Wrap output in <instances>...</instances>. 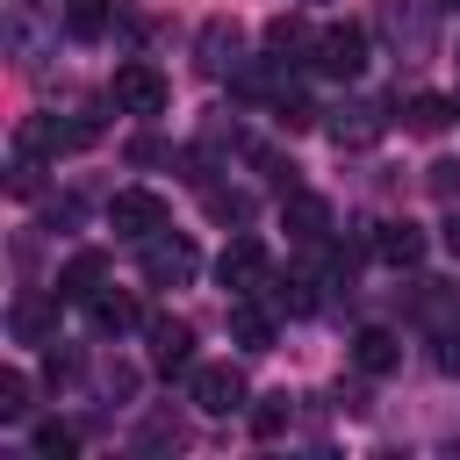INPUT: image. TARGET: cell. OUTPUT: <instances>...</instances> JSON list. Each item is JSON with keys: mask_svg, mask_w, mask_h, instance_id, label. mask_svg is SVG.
<instances>
[{"mask_svg": "<svg viewBox=\"0 0 460 460\" xmlns=\"http://www.w3.org/2000/svg\"><path fill=\"white\" fill-rule=\"evenodd\" d=\"M108 101L122 108V115H165V101H172V86H165V72L158 65H144V58H129V65H115V79H108Z\"/></svg>", "mask_w": 460, "mask_h": 460, "instance_id": "obj_1", "label": "cell"}, {"mask_svg": "<svg viewBox=\"0 0 460 460\" xmlns=\"http://www.w3.org/2000/svg\"><path fill=\"white\" fill-rule=\"evenodd\" d=\"M93 137H101V122H93V115H79V122L29 115V122H22V137H14V151H22V158H65V151H79V144H93Z\"/></svg>", "mask_w": 460, "mask_h": 460, "instance_id": "obj_2", "label": "cell"}, {"mask_svg": "<svg viewBox=\"0 0 460 460\" xmlns=\"http://www.w3.org/2000/svg\"><path fill=\"white\" fill-rule=\"evenodd\" d=\"M194 273H201V252H194V237H172V230L144 237V280H151V288H187Z\"/></svg>", "mask_w": 460, "mask_h": 460, "instance_id": "obj_3", "label": "cell"}, {"mask_svg": "<svg viewBox=\"0 0 460 460\" xmlns=\"http://www.w3.org/2000/svg\"><path fill=\"white\" fill-rule=\"evenodd\" d=\"M187 402H194L201 417H230V410H244V374H237L230 359L194 367V374H187Z\"/></svg>", "mask_w": 460, "mask_h": 460, "instance_id": "obj_4", "label": "cell"}, {"mask_svg": "<svg viewBox=\"0 0 460 460\" xmlns=\"http://www.w3.org/2000/svg\"><path fill=\"white\" fill-rule=\"evenodd\" d=\"M108 223L144 244V237H158V230L172 223V208H165V194H151V187H122V194L108 201Z\"/></svg>", "mask_w": 460, "mask_h": 460, "instance_id": "obj_5", "label": "cell"}, {"mask_svg": "<svg viewBox=\"0 0 460 460\" xmlns=\"http://www.w3.org/2000/svg\"><path fill=\"white\" fill-rule=\"evenodd\" d=\"M216 280H223V288H237V295H259V288L273 280L266 244H259V237H230V244H223V259H216Z\"/></svg>", "mask_w": 460, "mask_h": 460, "instance_id": "obj_6", "label": "cell"}, {"mask_svg": "<svg viewBox=\"0 0 460 460\" xmlns=\"http://www.w3.org/2000/svg\"><path fill=\"white\" fill-rule=\"evenodd\" d=\"M316 65H323L331 79H359V72H367V29H359V22H331V29L316 36Z\"/></svg>", "mask_w": 460, "mask_h": 460, "instance_id": "obj_7", "label": "cell"}, {"mask_svg": "<svg viewBox=\"0 0 460 460\" xmlns=\"http://www.w3.org/2000/svg\"><path fill=\"white\" fill-rule=\"evenodd\" d=\"M323 129H331V144H338V151H367V144L388 129V115H381L374 101H345V108H331V122H323Z\"/></svg>", "mask_w": 460, "mask_h": 460, "instance_id": "obj_8", "label": "cell"}, {"mask_svg": "<svg viewBox=\"0 0 460 460\" xmlns=\"http://www.w3.org/2000/svg\"><path fill=\"white\" fill-rule=\"evenodd\" d=\"M144 331H151V367H158V374H180V367L194 359V323H187V316H151Z\"/></svg>", "mask_w": 460, "mask_h": 460, "instance_id": "obj_9", "label": "cell"}, {"mask_svg": "<svg viewBox=\"0 0 460 460\" xmlns=\"http://www.w3.org/2000/svg\"><path fill=\"white\" fill-rule=\"evenodd\" d=\"M316 36H323V29H309L302 14H273V22H266V50H273V65H302V58H316Z\"/></svg>", "mask_w": 460, "mask_h": 460, "instance_id": "obj_10", "label": "cell"}, {"mask_svg": "<svg viewBox=\"0 0 460 460\" xmlns=\"http://www.w3.org/2000/svg\"><path fill=\"white\" fill-rule=\"evenodd\" d=\"M280 223H288V237L316 244V237L331 230V201H323V194H309V187H288V201H280Z\"/></svg>", "mask_w": 460, "mask_h": 460, "instance_id": "obj_11", "label": "cell"}, {"mask_svg": "<svg viewBox=\"0 0 460 460\" xmlns=\"http://www.w3.org/2000/svg\"><path fill=\"white\" fill-rule=\"evenodd\" d=\"M101 280H108V259H101V252H72V259L58 266V288H50V295H58V302H93Z\"/></svg>", "mask_w": 460, "mask_h": 460, "instance_id": "obj_12", "label": "cell"}, {"mask_svg": "<svg viewBox=\"0 0 460 460\" xmlns=\"http://www.w3.org/2000/svg\"><path fill=\"white\" fill-rule=\"evenodd\" d=\"M352 367H359V374H395V367H402V338H395L388 323H367V331L352 338Z\"/></svg>", "mask_w": 460, "mask_h": 460, "instance_id": "obj_13", "label": "cell"}, {"mask_svg": "<svg viewBox=\"0 0 460 460\" xmlns=\"http://www.w3.org/2000/svg\"><path fill=\"white\" fill-rule=\"evenodd\" d=\"M86 323H93L101 338H122V331H137V323H144V309H137V295H115V288H101V295L86 302Z\"/></svg>", "mask_w": 460, "mask_h": 460, "instance_id": "obj_14", "label": "cell"}, {"mask_svg": "<svg viewBox=\"0 0 460 460\" xmlns=\"http://www.w3.org/2000/svg\"><path fill=\"white\" fill-rule=\"evenodd\" d=\"M453 115H460L453 93H410V101H402V129H417V137H438Z\"/></svg>", "mask_w": 460, "mask_h": 460, "instance_id": "obj_15", "label": "cell"}, {"mask_svg": "<svg viewBox=\"0 0 460 460\" xmlns=\"http://www.w3.org/2000/svg\"><path fill=\"white\" fill-rule=\"evenodd\" d=\"M230 338H237L244 352H266V345H273V316H266L252 295H237V302H230Z\"/></svg>", "mask_w": 460, "mask_h": 460, "instance_id": "obj_16", "label": "cell"}, {"mask_svg": "<svg viewBox=\"0 0 460 460\" xmlns=\"http://www.w3.org/2000/svg\"><path fill=\"white\" fill-rule=\"evenodd\" d=\"M374 252H381L388 266H417V259H424V230H417V223H381V230H374Z\"/></svg>", "mask_w": 460, "mask_h": 460, "instance_id": "obj_17", "label": "cell"}, {"mask_svg": "<svg viewBox=\"0 0 460 460\" xmlns=\"http://www.w3.org/2000/svg\"><path fill=\"white\" fill-rule=\"evenodd\" d=\"M108 22H115V0H65V29H72L79 43L108 36Z\"/></svg>", "mask_w": 460, "mask_h": 460, "instance_id": "obj_18", "label": "cell"}, {"mask_svg": "<svg viewBox=\"0 0 460 460\" xmlns=\"http://www.w3.org/2000/svg\"><path fill=\"white\" fill-rule=\"evenodd\" d=\"M266 295H273V309H288V316H309V309H316V280H309V273L266 280Z\"/></svg>", "mask_w": 460, "mask_h": 460, "instance_id": "obj_19", "label": "cell"}, {"mask_svg": "<svg viewBox=\"0 0 460 460\" xmlns=\"http://www.w3.org/2000/svg\"><path fill=\"white\" fill-rule=\"evenodd\" d=\"M230 58H237V29L230 22H208L201 29V72H223Z\"/></svg>", "mask_w": 460, "mask_h": 460, "instance_id": "obj_20", "label": "cell"}, {"mask_svg": "<svg viewBox=\"0 0 460 460\" xmlns=\"http://www.w3.org/2000/svg\"><path fill=\"white\" fill-rule=\"evenodd\" d=\"M7 323H14V338H22V345H43V338H50V302H36V295H29V302H14V316H7Z\"/></svg>", "mask_w": 460, "mask_h": 460, "instance_id": "obj_21", "label": "cell"}, {"mask_svg": "<svg viewBox=\"0 0 460 460\" xmlns=\"http://www.w3.org/2000/svg\"><path fill=\"white\" fill-rule=\"evenodd\" d=\"M273 122L295 137V129H316V101L309 93H273Z\"/></svg>", "mask_w": 460, "mask_h": 460, "instance_id": "obj_22", "label": "cell"}, {"mask_svg": "<svg viewBox=\"0 0 460 460\" xmlns=\"http://www.w3.org/2000/svg\"><path fill=\"white\" fill-rule=\"evenodd\" d=\"M22 417H29V374L7 367L0 374V424H22Z\"/></svg>", "mask_w": 460, "mask_h": 460, "instance_id": "obj_23", "label": "cell"}, {"mask_svg": "<svg viewBox=\"0 0 460 460\" xmlns=\"http://www.w3.org/2000/svg\"><path fill=\"white\" fill-rule=\"evenodd\" d=\"M208 216H216V223H244V216H252V194H237V187H208Z\"/></svg>", "mask_w": 460, "mask_h": 460, "instance_id": "obj_24", "label": "cell"}, {"mask_svg": "<svg viewBox=\"0 0 460 460\" xmlns=\"http://www.w3.org/2000/svg\"><path fill=\"white\" fill-rule=\"evenodd\" d=\"M280 431H288V395H266L252 410V438H280Z\"/></svg>", "mask_w": 460, "mask_h": 460, "instance_id": "obj_25", "label": "cell"}, {"mask_svg": "<svg viewBox=\"0 0 460 460\" xmlns=\"http://www.w3.org/2000/svg\"><path fill=\"white\" fill-rule=\"evenodd\" d=\"M137 446H144V453H151V446H187V424H180V417H165V410H158V417H151V424H144V431H137Z\"/></svg>", "mask_w": 460, "mask_h": 460, "instance_id": "obj_26", "label": "cell"}, {"mask_svg": "<svg viewBox=\"0 0 460 460\" xmlns=\"http://www.w3.org/2000/svg\"><path fill=\"white\" fill-rule=\"evenodd\" d=\"M36 453L43 460H65V453H79V431L72 424H36Z\"/></svg>", "mask_w": 460, "mask_h": 460, "instance_id": "obj_27", "label": "cell"}, {"mask_svg": "<svg viewBox=\"0 0 460 460\" xmlns=\"http://www.w3.org/2000/svg\"><path fill=\"white\" fill-rule=\"evenodd\" d=\"M424 187H431V194H438V201H453V194H460V165H453V158H438V165H431V180H424Z\"/></svg>", "mask_w": 460, "mask_h": 460, "instance_id": "obj_28", "label": "cell"}, {"mask_svg": "<svg viewBox=\"0 0 460 460\" xmlns=\"http://www.w3.org/2000/svg\"><path fill=\"white\" fill-rule=\"evenodd\" d=\"M43 374H50V381H72V374H79V359H72V352H50V359H43Z\"/></svg>", "mask_w": 460, "mask_h": 460, "instance_id": "obj_29", "label": "cell"}, {"mask_svg": "<svg viewBox=\"0 0 460 460\" xmlns=\"http://www.w3.org/2000/svg\"><path fill=\"white\" fill-rule=\"evenodd\" d=\"M438 237H446V252H453V259H460V208H453V216H446V223H438Z\"/></svg>", "mask_w": 460, "mask_h": 460, "instance_id": "obj_30", "label": "cell"}, {"mask_svg": "<svg viewBox=\"0 0 460 460\" xmlns=\"http://www.w3.org/2000/svg\"><path fill=\"white\" fill-rule=\"evenodd\" d=\"M438 7H460V0H438Z\"/></svg>", "mask_w": 460, "mask_h": 460, "instance_id": "obj_31", "label": "cell"}]
</instances>
